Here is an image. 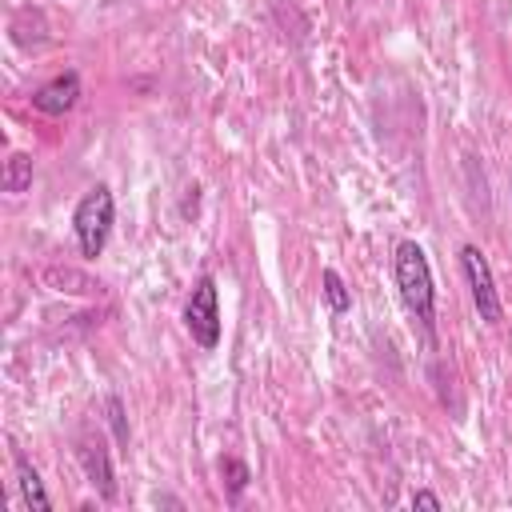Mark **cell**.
I'll use <instances>...</instances> for the list:
<instances>
[{"label":"cell","instance_id":"cell-1","mask_svg":"<svg viewBox=\"0 0 512 512\" xmlns=\"http://www.w3.org/2000/svg\"><path fill=\"white\" fill-rule=\"evenodd\" d=\"M392 272H396V288H400L404 308L412 312L420 332L428 340H436V284H432V268H428L424 248L416 240H400L396 256H392Z\"/></svg>","mask_w":512,"mask_h":512},{"label":"cell","instance_id":"cell-2","mask_svg":"<svg viewBox=\"0 0 512 512\" xmlns=\"http://www.w3.org/2000/svg\"><path fill=\"white\" fill-rule=\"evenodd\" d=\"M112 216H116V200H112L108 184H96L80 196V204L72 212V232H76V244L88 260H96L104 252L108 232H112Z\"/></svg>","mask_w":512,"mask_h":512},{"label":"cell","instance_id":"cell-3","mask_svg":"<svg viewBox=\"0 0 512 512\" xmlns=\"http://www.w3.org/2000/svg\"><path fill=\"white\" fill-rule=\"evenodd\" d=\"M184 328H188V336L204 352H212L220 344V288H216L212 276H200L196 288L188 292V300H184Z\"/></svg>","mask_w":512,"mask_h":512},{"label":"cell","instance_id":"cell-4","mask_svg":"<svg viewBox=\"0 0 512 512\" xmlns=\"http://www.w3.org/2000/svg\"><path fill=\"white\" fill-rule=\"evenodd\" d=\"M460 268H464V280H468V292H472V304H476L480 320L484 324H500L504 320V304H500L492 268H488V260H484V252L476 244L460 248Z\"/></svg>","mask_w":512,"mask_h":512},{"label":"cell","instance_id":"cell-5","mask_svg":"<svg viewBox=\"0 0 512 512\" xmlns=\"http://www.w3.org/2000/svg\"><path fill=\"white\" fill-rule=\"evenodd\" d=\"M76 100H80V72H72V68L52 76L48 84H40L32 92V108L44 112V116H64V112L76 108Z\"/></svg>","mask_w":512,"mask_h":512},{"label":"cell","instance_id":"cell-6","mask_svg":"<svg viewBox=\"0 0 512 512\" xmlns=\"http://www.w3.org/2000/svg\"><path fill=\"white\" fill-rule=\"evenodd\" d=\"M76 456H80V468H84V476L92 480V488H96L104 500H116V476H112L108 448H104L100 440H80Z\"/></svg>","mask_w":512,"mask_h":512},{"label":"cell","instance_id":"cell-7","mask_svg":"<svg viewBox=\"0 0 512 512\" xmlns=\"http://www.w3.org/2000/svg\"><path fill=\"white\" fill-rule=\"evenodd\" d=\"M16 480H20V492H24V504L28 508H36V512H48L52 508V500H48V492L40 484V472L28 464L24 452H16Z\"/></svg>","mask_w":512,"mask_h":512},{"label":"cell","instance_id":"cell-8","mask_svg":"<svg viewBox=\"0 0 512 512\" xmlns=\"http://www.w3.org/2000/svg\"><path fill=\"white\" fill-rule=\"evenodd\" d=\"M0 184H4L8 196L28 192V184H32V156H28V152H12V156L4 160V176H0Z\"/></svg>","mask_w":512,"mask_h":512},{"label":"cell","instance_id":"cell-9","mask_svg":"<svg viewBox=\"0 0 512 512\" xmlns=\"http://www.w3.org/2000/svg\"><path fill=\"white\" fill-rule=\"evenodd\" d=\"M320 288H324V300H328V308H332L336 316H344V312L352 308V292H348V284L340 280L336 268H324V272H320Z\"/></svg>","mask_w":512,"mask_h":512},{"label":"cell","instance_id":"cell-10","mask_svg":"<svg viewBox=\"0 0 512 512\" xmlns=\"http://www.w3.org/2000/svg\"><path fill=\"white\" fill-rule=\"evenodd\" d=\"M220 476H224V484H228V500L236 504V500H240V492H244V488H248V480H252L248 464H244V460H236V456H224V460H220Z\"/></svg>","mask_w":512,"mask_h":512},{"label":"cell","instance_id":"cell-11","mask_svg":"<svg viewBox=\"0 0 512 512\" xmlns=\"http://www.w3.org/2000/svg\"><path fill=\"white\" fill-rule=\"evenodd\" d=\"M104 412H108V424H112L116 444L128 448V420H124V404H120V396H108V400H104Z\"/></svg>","mask_w":512,"mask_h":512},{"label":"cell","instance_id":"cell-12","mask_svg":"<svg viewBox=\"0 0 512 512\" xmlns=\"http://www.w3.org/2000/svg\"><path fill=\"white\" fill-rule=\"evenodd\" d=\"M412 508H440V496L436 492H428V488H420V492H412Z\"/></svg>","mask_w":512,"mask_h":512},{"label":"cell","instance_id":"cell-13","mask_svg":"<svg viewBox=\"0 0 512 512\" xmlns=\"http://www.w3.org/2000/svg\"><path fill=\"white\" fill-rule=\"evenodd\" d=\"M508 188H512V172H508Z\"/></svg>","mask_w":512,"mask_h":512}]
</instances>
